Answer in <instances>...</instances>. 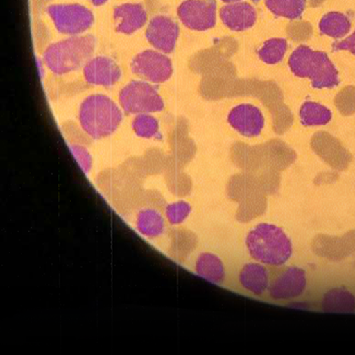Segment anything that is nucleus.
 Segmentation results:
<instances>
[{
    "label": "nucleus",
    "instance_id": "39448f33",
    "mask_svg": "<svg viewBox=\"0 0 355 355\" xmlns=\"http://www.w3.org/2000/svg\"><path fill=\"white\" fill-rule=\"evenodd\" d=\"M120 104L129 114L160 112L164 103L153 85L144 81H132L119 94Z\"/></svg>",
    "mask_w": 355,
    "mask_h": 355
},
{
    "label": "nucleus",
    "instance_id": "aec40b11",
    "mask_svg": "<svg viewBox=\"0 0 355 355\" xmlns=\"http://www.w3.org/2000/svg\"><path fill=\"white\" fill-rule=\"evenodd\" d=\"M265 4L277 17L296 20L305 11L306 0H266Z\"/></svg>",
    "mask_w": 355,
    "mask_h": 355
},
{
    "label": "nucleus",
    "instance_id": "6ab92c4d",
    "mask_svg": "<svg viewBox=\"0 0 355 355\" xmlns=\"http://www.w3.org/2000/svg\"><path fill=\"white\" fill-rule=\"evenodd\" d=\"M331 119V110L315 101H306L300 110V119L304 126L326 125Z\"/></svg>",
    "mask_w": 355,
    "mask_h": 355
},
{
    "label": "nucleus",
    "instance_id": "a878e982",
    "mask_svg": "<svg viewBox=\"0 0 355 355\" xmlns=\"http://www.w3.org/2000/svg\"><path fill=\"white\" fill-rule=\"evenodd\" d=\"M332 49L334 52L342 50L349 51L355 55V31L347 39L333 44Z\"/></svg>",
    "mask_w": 355,
    "mask_h": 355
},
{
    "label": "nucleus",
    "instance_id": "ddd939ff",
    "mask_svg": "<svg viewBox=\"0 0 355 355\" xmlns=\"http://www.w3.org/2000/svg\"><path fill=\"white\" fill-rule=\"evenodd\" d=\"M220 17L225 26L233 31L249 30L257 21L254 6L247 2H236L223 6Z\"/></svg>",
    "mask_w": 355,
    "mask_h": 355
},
{
    "label": "nucleus",
    "instance_id": "4be33fe9",
    "mask_svg": "<svg viewBox=\"0 0 355 355\" xmlns=\"http://www.w3.org/2000/svg\"><path fill=\"white\" fill-rule=\"evenodd\" d=\"M288 42L284 39H271L266 40L259 50V59L266 64L274 65L283 61L286 55Z\"/></svg>",
    "mask_w": 355,
    "mask_h": 355
},
{
    "label": "nucleus",
    "instance_id": "393cba45",
    "mask_svg": "<svg viewBox=\"0 0 355 355\" xmlns=\"http://www.w3.org/2000/svg\"><path fill=\"white\" fill-rule=\"evenodd\" d=\"M71 150L84 173L88 174L90 173L93 159H92L91 155L87 148L80 145H71Z\"/></svg>",
    "mask_w": 355,
    "mask_h": 355
},
{
    "label": "nucleus",
    "instance_id": "5701e85b",
    "mask_svg": "<svg viewBox=\"0 0 355 355\" xmlns=\"http://www.w3.org/2000/svg\"><path fill=\"white\" fill-rule=\"evenodd\" d=\"M133 131L139 137L153 138L159 131V125L154 116L148 114H139L132 122Z\"/></svg>",
    "mask_w": 355,
    "mask_h": 355
},
{
    "label": "nucleus",
    "instance_id": "a211bd4d",
    "mask_svg": "<svg viewBox=\"0 0 355 355\" xmlns=\"http://www.w3.org/2000/svg\"><path fill=\"white\" fill-rule=\"evenodd\" d=\"M350 19L340 12H331L326 14L319 22L321 33L332 39L339 40L350 33Z\"/></svg>",
    "mask_w": 355,
    "mask_h": 355
},
{
    "label": "nucleus",
    "instance_id": "20e7f679",
    "mask_svg": "<svg viewBox=\"0 0 355 355\" xmlns=\"http://www.w3.org/2000/svg\"><path fill=\"white\" fill-rule=\"evenodd\" d=\"M96 40L92 35L75 36L50 44L44 51V62L56 75L80 68L94 52Z\"/></svg>",
    "mask_w": 355,
    "mask_h": 355
},
{
    "label": "nucleus",
    "instance_id": "cd10ccee",
    "mask_svg": "<svg viewBox=\"0 0 355 355\" xmlns=\"http://www.w3.org/2000/svg\"><path fill=\"white\" fill-rule=\"evenodd\" d=\"M222 1L227 3V4H233V3L240 2L241 0H222Z\"/></svg>",
    "mask_w": 355,
    "mask_h": 355
},
{
    "label": "nucleus",
    "instance_id": "423d86ee",
    "mask_svg": "<svg viewBox=\"0 0 355 355\" xmlns=\"http://www.w3.org/2000/svg\"><path fill=\"white\" fill-rule=\"evenodd\" d=\"M60 33L76 36L92 27L94 17L90 9L79 4L51 5L46 9Z\"/></svg>",
    "mask_w": 355,
    "mask_h": 355
},
{
    "label": "nucleus",
    "instance_id": "2eb2a0df",
    "mask_svg": "<svg viewBox=\"0 0 355 355\" xmlns=\"http://www.w3.org/2000/svg\"><path fill=\"white\" fill-rule=\"evenodd\" d=\"M135 228L145 239L157 240L166 233V218L157 208H142L136 214Z\"/></svg>",
    "mask_w": 355,
    "mask_h": 355
},
{
    "label": "nucleus",
    "instance_id": "1a4fd4ad",
    "mask_svg": "<svg viewBox=\"0 0 355 355\" xmlns=\"http://www.w3.org/2000/svg\"><path fill=\"white\" fill-rule=\"evenodd\" d=\"M227 121L244 137H257L265 128V116L262 111L250 103L240 104L231 110Z\"/></svg>",
    "mask_w": 355,
    "mask_h": 355
},
{
    "label": "nucleus",
    "instance_id": "f257e3e1",
    "mask_svg": "<svg viewBox=\"0 0 355 355\" xmlns=\"http://www.w3.org/2000/svg\"><path fill=\"white\" fill-rule=\"evenodd\" d=\"M246 245L255 261L269 266H283L293 254V244L287 234L272 224L261 223L250 231Z\"/></svg>",
    "mask_w": 355,
    "mask_h": 355
},
{
    "label": "nucleus",
    "instance_id": "f3484780",
    "mask_svg": "<svg viewBox=\"0 0 355 355\" xmlns=\"http://www.w3.org/2000/svg\"><path fill=\"white\" fill-rule=\"evenodd\" d=\"M196 272L200 277L212 284H220L225 279L223 263L212 253L205 252L199 255L196 262Z\"/></svg>",
    "mask_w": 355,
    "mask_h": 355
},
{
    "label": "nucleus",
    "instance_id": "f8f14e48",
    "mask_svg": "<svg viewBox=\"0 0 355 355\" xmlns=\"http://www.w3.org/2000/svg\"><path fill=\"white\" fill-rule=\"evenodd\" d=\"M120 67L114 60L98 56L90 60L84 67V77L88 84L111 87L121 78Z\"/></svg>",
    "mask_w": 355,
    "mask_h": 355
},
{
    "label": "nucleus",
    "instance_id": "9b49d317",
    "mask_svg": "<svg viewBox=\"0 0 355 355\" xmlns=\"http://www.w3.org/2000/svg\"><path fill=\"white\" fill-rule=\"evenodd\" d=\"M306 287V275L303 269L291 266L284 269L268 286L271 297L277 300L300 297Z\"/></svg>",
    "mask_w": 355,
    "mask_h": 355
},
{
    "label": "nucleus",
    "instance_id": "b1692460",
    "mask_svg": "<svg viewBox=\"0 0 355 355\" xmlns=\"http://www.w3.org/2000/svg\"><path fill=\"white\" fill-rule=\"evenodd\" d=\"M191 205L188 202L180 201L173 202L166 207V218L171 225H180L189 218L191 212Z\"/></svg>",
    "mask_w": 355,
    "mask_h": 355
},
{
    "label": "nucleus",
    "instance_id": "4468645a",
    "mask_svg": "<svg viewBox=\"0 0 355 355\" xmlns=\"http://www.w3.org/2000/svg\"><path fill=\"white\" fill-rule=\"evenodd\" d=\"M117 33L132 34L144 26L148 20L144 6L135 3L116 6L113 12Z\"/></svg>",
    "mask_w": 355,
    "mask_h": 355
},
{
    "label": "nucleus",
    "instance_id": "0eeeda50",
    "mask_svg": "<svg viewBox=\"0 0 355 355\" xmlns=\"http://www.w3.org/2000/svg\"><path fill=\"white\" fill-rule=\"evenodd\" d=\"M216 0H185L178 8V17L190 30L205 31L217 21Z\"/></svg>",
    "mask_w": 355,
    "mask_h": 355
},
{
    "label": "nucleus",
    "instance_id": "dca6fc26",
    "mask_svg": "<svg viewBox=\"0 0 355 355\" xmlns=\"http://www.w3.org/2000/svg\"><path fill=\"white\" fill-rule=\"evenodd\" d=\"M240 283L245 290L255 295L265 293L269 286L268 272L264 266L250 263L240 272Z\"/></svg>",
    "mask_w": 355,
    "mask_h": 355
},
{
    "label": "nucleus",
    "instance_id": "412c9836",
    "mask_svg": "<svg viewBox=\"0 0 355 355\" xmlns=\"http://www.w3.org/2000/svg\"><path fill=\"white\" fill-rule=\"evenodd\" d=\"M322 305L326 312H349L354 309L355 301L347 291L336 288L325 295Z\"/></svg>",
    "mask_w": 355,
    "mask_h": 355
},
{
    "label": "nucleus",
    "instance_id": "f03ea898",
    "mask_svg": "<svg viewBox=\"0 0 355 355\" xmlns=\"http://www.w3.org/2000/svg\"><path fill=\"white\" fill-rule=\"evenodd\" d=\"M288 67L297 77L309 78L313 88H333L339 84L338 69L327 53L304 44L291 53Z\"/></svg>",
    "mask_w": 355,
    "mask_h": 355
},
{
    "label": "nucleus",
    "instance_id": "6e6552de",
    "mask_svg": "<svg viewBox=\"0 0 355 355\" xmlns=\"http://www.w3.org/2000/svg\"><path fill=\"white\" fill-rule=\"evenodd\" d=\"M132 71L153 83H164L172 77L173 64L169 57L153 50L139 53L132 62Z\"/></svg>",
    "mask_w": 355,
    "mask_h": 355
},
{
    "label": "nucleus",
    "instance_id": "c85d7f7f",
    "mask_svg": "<svg viewBox=\"0 0 355 355\" xmlns=\"http://www.w3.org/2000/svg\"><path fill=\"white\" fill-rule=\"evenodd\" d=\"M253 1H254L255 3H257V2H259V0H253Z\"/></svg>",
    "mask_w": 355,
    "mask_h": 355
},
{
    "label": "nucleus",
    "instance_id": "9d476101",
    "mask_svg": "<svg viewBox=\"0 0 355 355\" xmlns=\"http://www.w3.org/2000/svg\"><path fill=\"white\" fill-rule=\"evenodd\" d=\"M179 33V26L172 18L157 15L148 24L146 37L155 49L171 53L175 49Z\"/></svg>",
    "mask_w": 355,
    "mask_h": 355
},
{
    "label": "nucleus",
    "instance_id": "7ed1b4c3",
    "mask_svg": "<svg viewBox=\"0 0 355 355\" xmlns=\"http://www.w3.org/2000/svg\"><path fill=\"white\" fill-rule=\"evenodd\" d=\"M123 115L119 107L103 94L91 95L82 103L79 121L82 128L95 139L107 137L119 128Z\"/></svg>",
    "mask_w": 355,
    "mask_h": 355
},
{
    "label": "nucleus",
    "instance_id": "bb28decb",
    "mask_svg": "<svg viewBox=\"0 0 355 355\" xmlns=\"http://www.w3.org/2000/svg\"><path fill=\"white\" fill-rule=\"evenodd\" d=\"M92 4H93L95 6H100L105 4L107 3V0H90Z\"/></svg>",
    "mask_w": 355,
    "mask_h": 355
}]
</instances>
